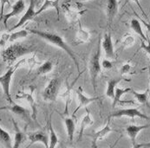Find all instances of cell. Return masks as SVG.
Wrapping results in <instances>:
<instances>
[{
  "label": "cell",
  "instance_id": "17",
  "mask_svg": "<svg viewBox=\"0 0 150 148\" xmlns=\"http://www.w3.org/2000/svg\"><path fill=\"white\" fill-rule=\"evenodd\" d=\"M102 48L104 50L105 56L108 59H114L115 58V49L114 44L112 41V37L110 33H106L103 37V40L102 42Z\"/></svg>",
  "mask_w": 150,
  "mask_h": 148
},
{
  "label": "cell",
  "instance_id": "40",
  "mask_svg": "<svg viewBox=\"0 0 150 148\" xmlns=\"http://www.w3.org/2000/svg\"><path fill=\"white\" fill-rule=\"evenodd\" d=\"M135 147L136 148H139V147L150 148V142H149V143H143V144H140V145H136V146H135Z\"/></svg>",
  "mask_w": 150,
  "mask_h": 148
},
{
  "label": "cell",
  "instance_id": "31",
  "mask_svg": "<svg viewBox=\"0 0 150 148\" xmlns=\"http://www.w3.org/2000/svg\"><path fill=\"white\" fill-rule=\"evenodd\" d=\"M28 36V31L26 30H18L15 32H12L11 34H10V39L9 42H13L17 40H19L21 38H24Z\"/></svg>",
  "mask_w": 150,
  "mask_h": 148
},
{
  "label": "cell",
  "instance_id": "10",
  "mask_svg": "<svg viewBox=\"0 0 150 148\" xmlns=\"http://www.w3.org/2000/svg\"><path fill=\"white\" fill-rule=\"evenodd\" d=\"M110 120L111 118L108 117L107 123L104 127H103L101 130L95 132L91 134V138H92V144H91V147L96 148L97 147V142L103 139H104L107 135H108L110 132H113V129L111 128L110 126Z\"/></svg>",
  "mask_w": 150,
  "mask_h": 148
},
{
  "label": "cell",
  "instance_id": "2",
  "mask_svg": "<svg viewBox=\"0 0 150 148\" xmlns=\"http://www.w3.org/2000/svg\"><path fill=\"white\" fill-rule=\"evenodd\" d=\"M30 52H32V50L29 47H26L20 43H14L3 50L1 52V56L4 62L11 67L13 66L14 63L18 59L27 54H30Z\"/></svg>",
  "mask_w": 150,
  "mask_h": 148
},
{
  "label": "cell",
  "instance_id": "27",
  "mask_svg": "<svg viewBox=\"0 0 150 148\" xmlns=\"http://www.w3.org/2000/svg\"><path fill=\"white\" fill-rule=\"evenodd\" d=\"M0 144L4 147H13L12 140L10 133L7 131H5L1 126H0Z\"/></svg>",
  "mask_w": 150,
  "mask_h": 148
},
{
  "label": "cell",
  "instance_id": "39",
  "mask_svg": "<svg viewBox=\"0 0 150 148\" xmlns=\"http://www.w3.org/2000/svg\"><path fill=\"white\" fill-rule=\"evenodd\" d=\"M135 15H136V16H137V17L139 18V19L141 20V22H142V23L144 24V26L146 27V29H147L148 32L149 33V35H150V22L149 21L147 22V21H145L144 19H142V18H140V17H139V16H138V15H137L136 13H135Z\"/></svg>",
  "mask_w": 150,
  "mask_h": 148
},
{
  "label": "cell",
  "instance_id": "43",
  "mask_svg": "<svg viewBox=\"0 0 150 148\" xmlns=\"http://www.w3.org/2000/svg\"><path fill=\"white\" fill-rule=\"evenodd\" d=\"M149 78H150V67H149Z\"/></svg>",
  "mask_w": 150,
  "mask_h": 148
},
{
  "label": "cell",
  "instance_id": "14",
  "mask_svg": "<svg viewBox=\"0 0 150 148\" xmlns=\"http://www.w3.org/2000/svg\"><path fill=\"white\" fill-rule=\"evenodd\" d=\"M6 109L10 110L11 112H12L16 115L19 116L24 121H27L28 123H30V112L27 108L20 106V105H18L13 101L11 104V106H6Z\"/></svg>",
  "mask_w": 150,
  "mask_h": 148
},
{
  "label": "cell",
  "instance_id": "38",
  "mask_svg": "<svg viewBox=\"0 0 150 148\" xmlns=\"http://www.w3.org/2000/svg\"><path fill=\"white\" fill-rule=\"evenodd\" d=\"M129 1H132V2H134V3H135L136 4H137V6L140 8V10L142 11V12L143 13V15L147 18V15H146V13L144 12V10H143V8H142V4H141V3H140V0H127L126 1V3H125V4L128 3V2H129Z\"/></svg>",
  "mask_w": 150,
  "mask_h": 148
},
{
  "label": "cell",
  "instance_id": "8",
  "mask_svg": "<svg viewBox=\"0 0 150 148\" xmlns=\"http://www.w3.org/2000/svg\"><path fill=\"white\" fill-rule=\"evenodd\" d=\"M37 16H38V14H37V11L35 9V0H30V5H29L28 9L26 10L25 13L23 15V17L20 18V20L18 21V23L16 25H14L12 28H11L9 30V31H13V30L20 28L21 26L24 25L26 23H28L29 21L34 19Z\"/></svg>",
  "mask_w": 150,
  "mask_h": 148
},
{
  "label": "cell",
  "instance_id": "16",
  "mask_svg": "<svg viewBox=\"0 0 150 148\" xmlns=\"http://www.w3.org/2000/svg\"><path fill=\"white\" fill-rule=\"evenodd\" d=\"M28 139L31 144L34 143H42L45 147H49V137L43 131H36L28 133Z\"/></svg>",
  "mask_w": 150,
  "mask_h": 148
},
{
  "label": "cell",
  "instance_id": "15",
  "mask_svg": "<svg viewBox=\"0 0 150 148\" xmlns=\"http://www.w3.org/2000/svg\"><path fill=\"white\" fill-rule=\"evenodd\" d=\"M150 127V124H147V125H129L126 128V132L128 134V136L130 139V141L132 143V147H135V142H136V138L138 136V134L144 129H147Z\"/></svg>",
  "mask_w": 150,
  "mask_h": 148
},
{
  "label": "cell",
  "instance_id": "5",
  "mask_svg": "<svg viewBox=\"0 0 150 148\" xmlns=\"http://www.w3.org/2000/svg\"><path fill=\"white\" fill-rule=\"evenodd\" d=\"M62 8L67 20L70 23H77L79 21L80 16H82L87 11L83 7V4L72 2H65L62 4Z\"/></svg>",
  "mask_w": 150,
  "mask_h": 148
},
{
  "label": "cell",
  "instance_id": "6",
  "mask_svg": "<svg viewBox=\"0 0 150 148\" xmlns=\"http://www.w3.org/2000/svg\"><path fill=\"white\" fill-rule=\"evenodd\" d=\"M61 81L59 78H52L43 91V99L47 102H55L59 94Z\"/></svg>",
  "mask_w": 150,
  "mask_h": 148
},
{
  "label": "cell",
  "instance_id": "34",
  "mask_svg": "<svg viewBox=\"0 0 150 148\" xmlns=\"http://www.w3.org/2000/svg\"><path fill=\"white\" fill-rule=\"evenodd\" d=\"M101 64H102V68L103 69H111L114 67L113 63L110 61V59H108V58L103 60V62L101 63Z\"/></svg>",
  "mask_w": 150,
  "mask_h": 148
},
{
  "label": "cell",
  "instance_id": "20",
  "mask_svg": "<svg viewBox=\"0 0 150 148\" xmlns=\"http://www.w3.org/2000/svg\"><path fill=\"white\" fill-rule=\"evenodd\" d=\"M118 0H107V5H106V11L108 22L111 23L115 18V15L118 12Z\"/></svg>",
  "mask_w": 150,
  "mask_h": 148
},
{
  "label": "cell",
  "instance_id": "42",
  "mask_svg": "<svg viewBox=\"0 0 150 148\" xmlns=\"http://www.w3.org/2000/svg\"><path fill=\"white\" fill-rule=\"evenodd\" d=\"M80 1H82V2H86V1H90V0H80Z\"/></svg>",
  "mask_w": 150,
  "mask_h": 148
},
{
  "label": "cell",
  "instance_id": "26",
  "mask_svg": "<svg viewBox=\"0 0 150 148\" xmlns=\"http://www.w3.org/2000/svg\"><path fill=\"white\" fill-rule=\"evenodd\" d=\"M131 93L134 95V99L142 105H149V89H147L144 92H137L134 89H131Z\"/></svg>",
  "mask_w": 150,
  "mask_h": 148
},
{
  "label": "cell",
  "instance_id": "13",
  "mask_svg": "<svg viewBox=\"0 0 150 148\" xmlns=\"http://www.w3.org/2000/svg\"><path fill=\"white\" fill-rule=\"evenodd\" d=\"M60 115L64 122L68 140L69 141H73L75 132H76V117L74 115L68 116L69 114H62V113H60Z\"/></svg>",
  "mask_w": 150,
  "mask_h": 148
},
{
  "label": "cell",
  "instance_id": "12",
  "mask_svg": "<svg viewBox=\"0 0 150 148\" xmlns=\"http://www.w3.org/2000/svg\"><path fill=\"white\" fill-rule=\"evenodd\" d=\"M25 10V4H24V1L23 0H18L11 7V11L4 15L3 16V19H4V27L7 28V22L10 18H14V17H17V16H19L21 13L23 12V11Z\"/></svg>",
  "mask_w": 150,
  "mask_h": 148
},
{
  "label": "cell",
  "instance_id": "28",
  "mask_svg": "<svg viewBox=\"0 0 150 148\" xmlns=\"http://www.w3.org/2000/svg\"><path fill=\"white\" fill-rule=\"evenodd\" d=\"M122 80V78H113V79H110L108 81L106 95L108 98L113 100V98L115 96V91L116 88V85L118 84Z\"/></svg>",
  "mask_w": 150,
  "mask_h": 148
},
{
  "label": "cell",
  "instance_id": "18",
  "mask_svg": "<svg viewBox=\"0 0 150 148\" xmlns=\"http://www.w3.org/2000/svg\"><path fill=\"white\" fill-rule=\"evenodd\" d=\"M81 74H82V72H81V73H79V75H78V76L76 77V80H75L71 84L69 85V83H67V88H66L65 92L63 94H61V97L63 98V100L64 101V102H65L64 112L63 113L64 114H69V106L70 101H71V94H72L73 86L75 85L76 82L77 81V79L80 77Z\"/></svg>",
  "mask_w": 150,
  "mask_h": 148
},
{
  "label": "cell",
  "instance_id": "37",
  "mask_svg": "<svg viewBox=\"0 0 150 148\" xmlns=\"http://www.w3.org/2000/svg\"><path fill=\"white\" fill-rule=\"evenodd\" d=\"M141 47H142V49L149 55V56L150 58V40L149 39L148 40V42L147 43L145 42V41H143V40H142V45H141Z\"/></svg>",
  "mask_w": 150,
  "mask_h": 148
},
{
  "label": "cell",
  "instance_id": "4",
  "mask_svg": "<svg viewBox=\"0 0 150 148\" xmlns=\"http://www.w3.org/2000/svg\"><path fill=\"white\" fill-rule=\"evenodd\" d=\"M25 62H26V59H24V58L22 59L15 65L11 66L10 68L3 75L0 76V86L3 89V92H4V94L6 100L9 101L10 104H11L13 102L11 96V93H10V85H11V78H12L14 73L16 72V70Z\"/></svg>",
  "mask_w": 150,
  "mask_h": 148
},
{
  "label": "cell",
  "instance_id": "22",
  "mask_svg": "<svg viewBox=\"0 0 150 148\" xmlns=\"http://www.w3.org/2000/svg\"><path fill=\"white\" fill-rule=\"evenodd\" d=\"M12 124L14 127V131H15V137H14V144H13V147L18 148L21 146V144L25 140V135L24 133L21 131V129L19 128L18 123L16 122V121L14 119H12Z\"/></svg>",
  "mask_w": 150,
  "mask_h": 148
},
{
  "label": "cell",
  "instance_id": "9",
  "mask_svg": "<svg viewBox=\"0 0 150 148\" xmlns=\"http://www.w3.org/2000/svg\"><path fill=\"white\" fill-rule=\"evenodd\" d=\"M33 90L34 88H31L30 92H18V94L16 95V99L24 100L29 104V106L31 108V117L35 121H37L38 108H37V104L33 96Z\"/></svg>",
  "mask_w": 150,
  "mask_h": 148
},
{
  "label": "cell",
  "instance_id": "24",
  "mask_svg": "<svg viewBox=\"0 0 150 148\" xmlns=\"http://www.w3.org/2000/svg\"><path fill=\"white\" fill-rule=\"evenodd\" d=\"M59 1L60 0H44L43 5L37 11V14L38 16L42 13L43 11L50 9V8H54L56 9L57 11V17L59 18Z\"/></svg>",
  "mask_w": 150,
  "mask_h": 148
},
{
  "label": "cell",
  "instance_id": "23",
  "mask_svg": "<svg viewBox=\"0 0 150 148\" xmlns=\"http://www.w3.org/2000/svg\"><path fill=\"white\" fill-rule=\"evenodd\" d=\"M48 128H49V136H50V143L49 147L54 148L58 144V137L53 128L52 125V113H50L49 121H48Z\"/></svg>",
  "mask_w": 150,
  "mask_h": 148
},
{
  "label": "cell",
  "instance_id": "29",
  "mask_svg": "<svg viewBox=\"0 0 150 148\" xmlns=\"http://www.w3.org/2000/svg\"><path fill=\"white\" fill-rule=\"evenodd\" d=\"M131 89L130 87H127V88H121V87H116L115 88V96L113 98V103H112V106L115 107L116 106L120 101H121V99L122 97L126 94L127 93L131 92Z\"/></svg>",
  "mask_w": 150,
  "mask_h": 148
},
{
  "label": "cell",
  "instance_id": "25",
  "mask_svg": "<svg viewBox=\"0 0 150 148\" xmlns=\"http://www.w3.org/2000/svg\"><path fill=\"white\" fill-rule=\"evenodd\" d=\"M130 28L142 38V40H143L145 42H148L149 38L144 34L143 30H142V24H141V22L139 21L138 19L133 18L131 20V22H130Z\"/></svg>",
  "mask_w": 150,
  "mask_h": 148
},
{
  "label": "cell",
  "instance_id": "11",
  "mask_svg": "<svg viewBox=\"0 0 150 148\" xmlns=\"http://www.w3.org/2000/svg\"><path fill=\"white\" fill-rule=\"evenodd\" d=\"M76 94H77V98H78V101H79V104L78 106L75 109V111L73 112V114L75 116V114L76 113V112H78L82 107H86L88 104L94 102V101H96L98 100L101 99L100 96L98 97H88L86 96L85 94H83V87H79L76 90Z\"/></svg>",
  "mask_w": 150,
  "mask_h": 148
},
{
  "label": "cell",
  "instance_id": "3",
  "mask_svg": "<svg viewBox=\"0 0 150 148\" xmlns=\"http://www.w3.org/2000/svg\"><path fill=\"white\" fill-rule=\"evenodd\" d=\"M101 53H102V42H101V37H99L96 52L93 54V56H91L89 63H88L89 76H90L91 83L93 86L94 93H96V80L102 71Z\"/></svg>",
  "mask_w": 150,
  "mask_h": 148
},
{
  "label": "cell",
  "instance_id": "19",
  "mask_svg": "<svg viewBox=\"0 0 150 148\" xmlns=\"http://www.w3.org/2000/svg\"><path fill=\"white\" fill-rule=\"evenodd\" d=\"M86 110V114L85 116L83 117L82 119V122H81V126H80V130H79V136H78V140L80 141L81 139L83 138V132L86 128L88 127H90L91 125H93L94 123V121L92 119V116L90 114V112L89 110L88 109V107H85Z\"/></svg>",
  "mask_w": 150,
  "mask_h": 148
},
{
  "label": "cell",
  "instance_id": "7",
  "mask_svg": "<svg viewBox=\"0 0 150 148\" xmlns=\"http://www.w3.org/2000/svg\"><path fill=\"white\" fill-rule=\"evenodd\" d=\"M109 118H121V117H129L131 119L134 118H141L143 120H150L149 116L146 115L145 113H142L137 108H124L117 110L114 113H112L109 116Z\"/></svg>",
  "mask_w": 150,
  "mask_h": 148
},
{
  "label": "cell",
  "instance_id": "33",
  "mask_svg": "<svg viewBox=\"0 0 150 148\" xmlns=\"http://www.w3.org/2000/svg\"><path fill=\"white\" fill-rule=\"evenodd\" d=\"M131 68H132V66L131 64L127 63L123 64L120 69V72H121V75H127V74H129L130 71H131Z\"/></svg>",
  "mask_w": 150,
  "mask_h": 148
},
{
  "label": "cell",
  "instance_id": "41",
  "mask_svg": "<svg viewBox=\"0 0 150 148\" xmlns=\"http://www.w3.org/2000/svg\"><path fill=\"white\" fill-rule=\"evenodd\" d=\"M2 110H7V109H6V106H0V111H2Z\"/></svg>",
  "mask_w": 150,
  "mask_h": 148
},
{
  "label": "cell",
  "instance_id": "30",
  "mask_svg": "<svg viewBox=\"0 0 150 148\" xmlns=\"http://www.w3.org/2000/svg\"><path fill=\"white\" fill-rule=\"evenodd\" d=\"M53 69V63L50 61H46L44 62L37 69V74L38 75H46L49 74L52 71Z\"/></svg>",
  "mask_w": 150,
  "mask_h": 148
},
{
  "label": "cell",
  "instance_id": "36",
  "mask_svg": "<svg viewBox=\"0 0 150 148\" xmlns=\"http://www.w3.org/2000/svg\"><path fill=\"white\" fill-rule=\"evenodd\" d=\"M5 4H8V6H11V2L10 0H0V5H1V12H0V21L3 19L4 16V10Z\"/></svg>",
  "mask_w": 150,
  "mask_h": 148
},
{
  "label": "cell",
  "instance_id": "21",
  "mask_svg": "<svg viewBox=\"0 0 150 148\" xmlns=\"http://www.w3.org/2000/svg\"><path fill=\"white\" fill-rule=\"evenodd\" d=\"M77 24H78V30H77V32L76 35L75 42L77 44H80V43H83V42L88 41V39L90 38V33L83 28L80 20L77 22Z\"/></svg>",
  "mask_w": 150,
  "mask_h": 148
},
{
  "label": "cell",
  "instance_id": "1",
  "mask_svg": "<svg viewBox=\"0 0 150 148\" xmlns=\"http://www.w3.org/2000/svg\"><path fill=\"white\" fill-rule=\"evenodd\" d=\"M30 33L38 36L40 38H42L43 40H45L46 42L51 43L52 45L58 47L59 49H63L67 53V55L71 58V60L73 61V63H75L76 69L79 73H81L80 71V67H79V63L77 60V57L76 56V54L74 53V51L71 49V48L69 46V44H67V42H65L64 37H62L60 35L56 34V33H51V32H48V31H43V30H33L30 29L29 30Z\"/></svg>",
  "mask_w": 150,
  "mask_h": 148
},
{
  "label": "cell",
  "instance_id": "32",
  "mask_svg": "<svg viewBox=\"0 0 150 148\" xmlns=\"http://www.w3.org/2000/svg\"><path fill=\"white\" fill-rule=\"evenodd\" d=\"M135 42V39H134V37L132 36L131 34H126L125 36H123L122 39V49H126V48H129L131 46L134 45V43Z\"/></svg>",
  "mask_w": 150,
  "mask_h": 148
},
{
  "label": "cell",
  "instance_id": "35",
  "mask_svg": "<svg viewBox=\"0 0 150 148\" xmlns=\"http://www.w3.org/2000/svg\"><path fill=\"white\" fill-rule=\"evenodd\" d=\"M10 39V34L9 33H4L0 36V46H4Z\"/></svg>",
  "mask_w": 150,
  "mask_h": 148
}]
</instances>
